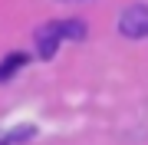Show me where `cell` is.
Wrapping results in <instances>:
<instances>
[{"label": "cell", "mask_w": 148, "mask_h": 145, "mask_svg": "<svg viewBox=\"0 0 148 145\" xmlns=\"http://www.w3.org/2000/svg\"><path fill=\"white\" fill-rule=\"evenodd\" d=\"M63 40H86V23L82 20H53L36 30V53L40 59H49L59 49Z\"/></svg>", "instance_id": "cell-1"}, {"label": "cell", "mask_w": 148, "mask_h": 145, "mask_svg": "<svg viewBox=\"0 0 148 145\" xmlns=\"http://www.w3.org/2000/svg\"><path fill=\"white\" fill-rule=\"evenodd\" d=\"M119 30L125 33L128 40H142L148 33V10H145V7H128V10H122Z\"/></svg>", "instance_id": "cell-2"}, {"label": "cell", "mask_w": 148, "mask_h": 145, "mask_svg": "<svg viewBox=\"0 0 148 145\" xmlns=\"http://www.w3.org/2000/svg\"><path fill=\"white\" fill-rule=\"evenodd\" d=\"M23 63H27V53H10V56H3V63H0V82H7Z\"/></svg>", "instance_id": "cell-3"}, {"label": "cell", "mask_w": 148, "mask_h": 145, "mask_svg": "<svg viewBox=\"0 0 148 145\" xmlns=\"http://www.w3.org/2000/svg\"><path fill=\"white\" fill-rule=\"evenodd\" d=\"M36 129L33 125H20V129H10V132H0V145H20L23 139H33Z\"/></svg>", "instance_id": "cell-4"}]
</instances>
